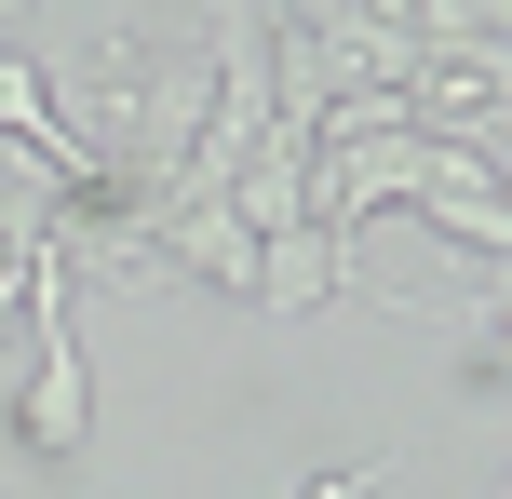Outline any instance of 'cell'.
<instances>
[{"label":"cell","instance_id":"obj_9","mask_svg":"<svg viewBox=\"0 0 512 499\" xmlns=\"http://www.w3.org/2000/svg\"><path fill=\"white\" fill-rule=\"evenodd\" d=\"M0 270H27V257H14V243H0Z\"/></svg>","mask_w":512,"mask_h":499},{"label":"cell","instance_id":"obj_8","mask_svg":"<svg viewBox=\"0 0 512 499\" xmlns=\"http://www.w3.org/2000/svg\"><path fill=\"white\" fill-rule=\"evenodd\" d=\"M14 14H27V0H0V27H14Z\"/></svg>","mask_w":512,"mask_h":499},{"label":"cell","instance_id":"obj_10","mask_svg":"<svg viewBox=\"0 0 512 499\" xmlns=\"http://www.w3.org/2000/svg\"><path fill=\"white\" fill-rule=\"evenodd\" d=\"M405 14H418V0H405Z\"/></svg>","mask_w":512,"mask_h":499},{"label":"cell","instance_id":"obj_2","mask_svg":"<svg viewBox=\"0 0 512 499\" xmlns=\"http://www.w3.org/2000/svg\"><path fill=\"white\" fill-rule=\"evenodd\" d=\"M256 311H283V324H297V311H324V297H351V230H324V216H297V230H270V243H256Z\"/></svg>","mask_w":512,"mask_h":499},{"label":"cell","instance_id":"obj_1","mask_svg":"<svg viewBox=\"0 0 512 499\" xmlns=\"http://www.w3.org/2000/svg\"><path fill=\"white\" fill-rule=\"evenodd\" d=\"M27 405H14V432L41 459H68L81 432H95V378H81V324H68V243H54L41 270H27Z\"/></svg>","mask_w":512,"mask_h":499},{"label":"cell","instance_id":"obj_7","mask_svg":"<svg viewBox=\"0 0 512 499\" xmlns=\"http://www.w3.org/2000/svg\"><path fill=\"white\" fill-rule=\"evenodd\" d=\"M351 14H378V27H405V0H351Z\"/></svg>","mask_w":512,"mask_h":499},{"label":"cell","instance_id":"obj_3","mask_svg":"<svg viewBox=\"0 0 512 499\" xmlns=\"http://www.w3.org/2000/svg\"><path fill=\"white\" fill-rule=\"evenodd\" d=\"M230 216H243L256 243H270V230H297V216H310V135H297V122H270V135L243 149V176H230Z\"/></svg>","mask_w":512,"mask_h":499},{"label":"cell","instance_id":"obj_4","mask_svg":"<svg viewBox=\"0 0 512 499\" xmlns=\"http://www.w3.org/2000/svg\"><path fill=\"white\" fill-rule=\"evenodd\" d=\"M149 257H176V270H203V284H256V230H243V216L230 203H162L149 216Z\"/></svg>","mask_w":512,"mask_h":499},{"label":"cell","instance_id":"obj_6","mask_svg":"<svg viewBox=\"0 0 512 499\" xmlns=\"http://www.w3.org/2000/svg\"><path fill=\"white\" fill-rule=\"evenodd\" d=\"M391 486V459H351V473H324V486H297V499H378Z\"/></svg>","mask_w":512,"mask_h":499},{"label":"cell","instance_id":"obj_5","mask_svg":"<svg viewBox=\"0 0 512 499\" xmlns=\"http://www.w3.org/2000/svg\"><path fill=\"white\" fill-rule=\"evenodd\" d=\"M27 270H41V257H27ZM27 270H0V365L27 351Z\"/></svg>","mask_w":512,"mask_h":499}]
</instances>
